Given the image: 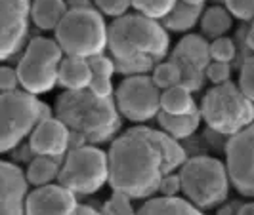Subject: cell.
<instances>
[{
    "label": "cell",
    "instance_id": "obj_1",
    "mask_svg": "<svg viewBox=\"0 0 254 215\" xmlns=\"http://www.w3.org/2000/svg\"><path fill=\"white\" fill-rule=\"evenodd\" d=\"M184 162V147L166 131L145 126L130 128L107 151V183L130 198H149L159 190L163 175L178 170Z\"/></svg>",
    "mask_w": 254,
    "mask_h": 215
},
{
    "label": "cell",
    "instance_id": "obj_2",
    "mask_svg": "<svg viewBox=\"0 0 254 215\" xmlns=\"http://www.w3.org/2000/svg\"><path fill=\"white\" fill-rule=\"evenodd\" d=\"M56 116L64 122L71 137L80 143H105L121 128V113L113 95L102 97L88 88L65 89L56 101Z\"/></svg>",
    "mask_w": 254,
    "mask_h": 215
},
{
    "label": "cell",
    "instance_id": "obj_3",
    "mask_svg": "<svg viewBox=\"0 0 254 215\" xmlns=\"http://www.w3.org/2000/svg\"><path fill=\"white\" fill-rule=\"evenodd\" d=\"M170 37L157 19L143 13L119 15L107 27V48L115 63H153L168 51Z\"/></svg>",
    "mask_w": 254,
    "mask_h": 215
},
{
    "label": "cell",
    "instance_id": "obj_4",
    "mask_svg": "<svg viewBox=\"0 0 254 215\" xmlns=\"http://www.w3.org/2000/svg\"><path fill=\"white\" fill-rule=\"evenodd\" d=\"M180 185L182 192L195 208L210 210L228 198L229 177L226 164L212 156H193L186 158L180 166Z\"/></svg>",
    "mask_w": 254,
    "mask_h": 215
},
{
    "label": "cell",
    "instance_id": "obj_5",
    "mask_svg": "<svg viewBox=\"0 0 254 215\" xmlns=\"http://www.w3.org/2000/svg\"><path fill=\"white\" fill-rule=\"evenodd\" d=\"M201 118L222 135H233L254 122V101L241 91L239 84H214L201 101Z\"/></svg>",
    "mask_w": 254,
    "mask_h": 215
},
{
    "label": "cell",
    "instance_id": "obj_6",
    "mask_svg": "<svg viewBox=\"0 0 254 215\" xmlns=\"http://www.w3.org/2000/svg\"><path fill=\"white\" fill-rule=\"evenodd\" d=\"M56 42L67 55L90 57L107 48V25L98 10L76 8L67 10L56 27Z\"/></svg>",
    "mask_w": 254,
    "mask_h": 215
},
{
    "label": "cell",
    "instance_id": "obj_7",
    "mask_svg": "<svg viewBox=\"0 0 254 215\" xmlns=\"http://www.w3.org/2000/svg\"><path fill=\"white\" fill-rule=\"evenodd\" d=\"M52 116L48 105L29 91L0 93V152L15 149L40 120Z\"/></svg>",
    "mask_w": 254,
    "mask_h": 215
},
{
    "label": "cell",
    "instance_id": "obj_8",
    "mask_svg": "<svg viewBox=\"0 0 254 215\" xmlns=\"http://www.w3.org/2000/svg\"><path fill=\"white\" fill-rule=\"evenodd\" d=\"M107 152L86 143L69 152L58 172V183L75 194H94L107 183Z\"/></svg>",
    "mask_w": 254,
    "mask_h": 215
},
{
    "label": "cell",
    "instance_id": "obj_9",
    "mask_svg": "<svg viewBox=\"0 0 254 215\" xmlns=\"http://www.w3.org/2000/svg\"><path fill=\"white\" fill-rule=\"evenodd\" d=\"M62 57L64 50L56 40L44 37L33 38L15 69L19 86L33 95L50 91L58 84V67Z\"/></svg>",
    "mask_w": 254,
    "mask_h": 215
},
{
    "label": "cell",
    "instance_id": "obj_10",
    "mask_svg": "<svg viewBox=\"0 0 254 215\" xmlns=\"http://www.w3.org/2000/svg\"><path fill=\"white\" fill-rule=\"evenodd\" d=\"M119 113L132 122H145L161 111V89L155 86L151 76L130 75L115 91Z\"/></svg>",
    "mask_w": 254,
    "mask_h": 215
},
{
    "label": "cell",
    "instance_id": "obj_11",
    "mask_svg": "<svg viewBox=\"0 0 254 215\" xmlns=\"http://www.w3.org/2000/svg\"><path fill=\"white\" fill-rule=\"evenodd\" d=\"M229 183L239 194L254 198V122L229 137L226 145Z\"/></svg>",
    "mask_w": 254,
    "mask_h": 215
},
{
    "label": "cell",
    "instance_id": "obj_12",
    "mask_svg": "<svg viewBox=\"0 0 254 215\" xmlns=\"http://www.w3.org/2000/svg\"><path fill=\"white\" fill-rule=\"evenodd\" d=\"M31 0H0V61L21 48L29 33Z\"/></svg>",
    "mask_w": 254,
    "mask_h": 215
},
{
    "label": "cell",
    "instance_id": "obj_13",
    "mask_svg": "<svg viewBox=\"0 0 254 215\" xmlns=\"http://www.w3.org/2000/svg\"><path fill=\"white\" fill-rule=\"evenodd\" d=\"M29 135H31L29 137L31 151L35 154H44L54 158L64 156L71 143V133L58 116H48L40 120Z\"/></svg>",
    "mask_w": 254,
    "mask_h": 215
},
{
    "label": "cell",
    "instance_id": "obj_14",
    "mask_svg": "<svg viewBox=\"0 0 254 215\" xmlns=\"http://www.w3.org/2000/svg\"><path fill=\"white\" fill-rule=\"evenodd\" d=\"M76 206L75 192L64 185H40L25 196L27 214H73Z\"/></svg>",
    "mask_w": 254,
    "mask_h": 215
},
{
    "label": "cell",
    "instance_id": "obj_15",
    "mask_svg": "<svg viewBox=\"0 0 254 215\" xmlns=\"http://www.w3.org/2000/svg\"><path fill=\"white\" fill-rule=\"evenodd\" d=\"M27 179L17 166L0 160V214L25 212Z\"/></svg>",
    "mask_w": 254,
    "mask_h": 215
},
{
    "label": "cell",
    "instance_id": "obj_16",
    "mask_svg": "<svg viewBox=\"0 0 254 215\" xmlns=\"http://www.w3.org/2000/svg\"><path fill=\"white\" fill-rule=\"evenodd\" d=\"M90 78L92 71L86 57H78V55L62 57L58 67V84H62L65 89H82L88 88Z\"/></svg>",
    "mask_w": 254,
    "mask_h": 215
},
{
    "label": "cell",
    "instance_id": "obj_17",
    "mask_svg": "<svg viewBox=\"0 0 254 215\" xmlns=\"http://www.w3.org/2000/svg\"><path fill=\"white\" fill-rule=\"evenodd\" d=\"M172 59L178 63H186L197 69H203L210 61L208 53V42L201 35H186L178 42L176 50L172 53Z\"/></svg>",
    "mask_w": 254,
    "mask_h": 215
},
{
    "label": "cell",
    "instance_id": "obj_18",
    "mask_svg": "<svg viewBox=\"0 0 254 215\" xmlns=\"http://www.w3.org/2000/svg\"><path fill=\"white\" fill-rule=\"evenodd\" d=\"M67 2L65 0H33L31 4V21L42 29V31H52L60 25V21L64 19L67 13Z\"/></svg>",
    "mask_w": 254,
    "mask_h": 215
},
{
    "label": "cell",
    "instance_id": "obj_19",
    "mask_svg": "<svg viewBox=\"0 0 254 215\" xmlns=\"http://www.w3.org/2000/svg\"><path fill=\"white\" fill-rule=\"evenodd\" d=\"M157 120L163 131H166L174 139H186L197 131L201 124V113L199 109L188 114H166L163 111L157 113Z\"/></svg>",
    "mask_w": 254,
    "mask_h": 215
},
{
    "label": "cell",
    "instance_id": "obj_20",
    "mask_svg": "<svg viewBox=\"0 0 254 215\" xmlns=\"http://www.w3.org/2000/svg\"><path fill=\"white\" fill-rule=\"evenodd\" d=\"M201 13H203V6H193V4L178 0L170 8V12L163 17V27L166 31H176V33L190 31L201 19Z\"/></svg>",
    "mask_w": 254,
    "mask_h": 215
},
{
    "label": "cell",
    "instance_id": "obj_21",
    "mask_svg": "<svg viewBox=\"0 0 254 215\" xmlns=\"http://www.w3.org/2000/svg\"><path fill=\"white\" fill-rule=\"evenodd\" d=\"M140 214H201L188 198H178V194H163L159 198H149L138 210Z\"/></svg>",
    "mask_w": 254,
    "mask_h": 215
},
{
    "label": "cell",
    "instance_id": "obj_22",
    "mask_svg": "<svg viewBox=\"0 0 254 215\" xmlns=\"http://www.w3.org/2000/svg\"><path fill=\"white\" fill-rule=\"evenodd\" d=\"M161 111L166 114H188L197 111V105L190 89L176 84L161 91Z\"/></svg>",
    "mask_w": 254,
    "mask_h": 215
},
{
    "label": "cell",
    "instance_id": "obj_23",
    "mask_svg": "<svg viewBox=\"0 0 254 215\" xmlns=\"http://www.w3.org/2000/svg\"><path fill=\"white\" fill-rule=\"evenodd\" d=\"M58 172H60V164H58V158L54 156H44V154H37V158H33L29 162L27 168V183L29 185H46L52 183L54 179L58 177Z\"/></svg>",
    "mask_w": 254,
    "mask_h": 215
},
{
    "label": "cell",
    "instance_id": "obj_24",
    "mask_svg": "<svg viewBox=\"0 0 254 215\" xmlns=\"http://www.w3.org/2000/svg\"><path fill=\"white\" fill-rule=\"evenodd\" d=\"M233 25L231 13L224 6H210L208 10L201 13V29L203 35L208 38L224 37Z\"/></svg>",
    "mask_w": 254,
    "mask_h": 215
},
{
    "label": "cell",
    "instance_id": "obj_25",
    "mask_svg": "<svg viewBox=\"0 0 254 215\" xmlns=\"http://www.w3.org/2000/svg\"><path fill=\"white\" fill-rule=\"evenodd\" d=\"M180 78H182V73H180V67L174 59L153 67L151 80L155 82V86L159 89H166L176 86V84H180Z\"/></svg>",
    "mask_w": 254,
    "mask_h": 215
},
{
    "label": "cell",
    "instance_id": "obj_26",
    "mask_svg": "<svg viewBox=\"0 0 254 215\" xmlns=\"http://www.w3.org/2000/svg\"><path fill=\"white\" fill-rule=\"evenodd\" d=\"M176 2L178 0H132V6L140 13L147 15V17L163 19Z\"/></svg>",
    "mask_w": 254,
    "mask_h": 215
},
{
    "label": "cell",
    "instance_id": "obj_27",
    "mask_svg": "<svg viewBox=\"0 0 254 215\" xmlns=\"http://www.w3.org/2000/svg\"><path fill=\"white\" fill-rule=\"evenodd\" d=\"M208 53H210V59H214V61H226V63H229L235 57V44L226 35L212 38V42L208 44Z\"/></svg>",
    "mask_w": 254,
    "mask_h": 215
},
{
    "label": "cell",
    "instance_id": "obj_28",
    "mask_svg": "<svg viewBox=\"0 0 254 215\" xmlns=\"http://www.w3.org/2000/svg\"><path fill=\"white\" fill-rule=\"evenodd\" d=\"M178 67H180V73H182L180 84L184 88H188L190 91H197V89L203 88V82H204L203 69H197V67H191V65H186V63H178Z\"/></svg>",
    "mask_w": 254,
    "mask_h": 215
},
{
    "label": "cell",
    "instance_id": "obj_29",
    "mask_svg": "<svg viewBox=\"0 0 254 215\" xmlns=\"http://www.w3.org/2000/svg\"><path fill=\"white\" fill-rule=\"evenodd\" d=\"M132 212L134 208H132L130 196L119 190H113V196L103 206V214H132Z\"/></svg>",
    "mask_w": 254,
    "mask_h": 215
},
{
    "label": "cell",
    "instance_id": "obj_30",
    "mask_svg": "<svg viewBox=\"0 0 254 215\" xmlns=\"http://www.w3.org/2000/svg\"><path fill=\"white\" fill-rule=\"evenodd\" d=\"M226 10L241 21L254 19V0H226Z\"/></svg>",
    "mask_w": 254,
    "mask_h": 215
},
{
    "label": "cell",
    "instance_id": "obj_31",
    "mask_svg": "<svg viewBox=\"0 0 254 215\" xmlns=\"http://www.w3.org/2000/svg\"><path fill=\"white\" fill-rule=\"evenodd\" d=\"M229 76H231V67L226 61L210 59L208 65L204 67V78H208L212 84H222V82L229 80Z\"/></svg>",
    "mask_w": 254,
    "mask_h": 215
},
{
    "label": "cell",
    "instance_id": "obj_32",
    "mask_svg": "<svg viewBox=\"0 0 254 215\" xmlns=\"http://www.w3.org/2000/svg\"><path fill=\"white\" fill-rule=\"evenodd\" d=\"M239 88L251 101H254V57H249L243 63L241 75H239Z\"/></svg>",
    "mask_w": 254,
    "mask_h": 215
},
{
    "label": "cell",
    "instance_id": "obj_33",
    "mask_svg": "<svg viewBox=\"0 0 254 215\" xmlns=\"http://www.w3.org/2000/svg\"><path fill=\"white\" fill-rule=\"evenodd\" d=\"M98 12L111 15V17H119L128 12V8L132 6V0H94Z\"/></svg>",
    "mask_w": 254,
    "mask_h": 215
},
{
    "label": "cell",
    "instance_id": "obj_34",
    "mask_svg": "<svg viewBox=\"0 0 254 215\" xmlns=\"http://www.w3.org/2000/svg\"><path fill=\"white\" fill-rule=\"evenodd\" d=\"M86 61L90 65V71L92 75H103V76H113L115 73V59L107 57L102 53H96V55H90L86 57Z\"/></svg>",
    "mask_w": 254,
    "mask_h": 215
},
{
    "label": "cell",
    "instance_id": "obj_35",
    "mask_svg": "<svg viewBox=\"0 0 254 215\" xmlns=\"http://www.w3.org/2000/svg\"><path fill=\"white\" fill-rule=\"evenodd\" d=\"M88 89L90 91H94L96 95H102V97H109V95H113V82H111V76L92 75Z\"/></svg>",
    "mask_w": 254,
    "mask_h": 215
},
{
    "label": "cell",
    "instance_id": "obj_36",
    "mask_svg": "<svg viewBox=\"0 0 254 215\" xmlns=\"http://www.w3.org/2000/svg\"><path fill=\"white\" fill-rule=\"evenodd\" d=\"M19 86V80H17V71L12 67H6V65H0V91H13Z\"/></svg>",
    "mask_w": 254,
    "mask_h": 215
},
{
    "label": "cell",
    "instance_id": "obj_37",
    "mask_svg": "<svg viewBox=\"0 0 254 215\" xmlns=\"http://www.w3.org/2000/svg\"><path fill=\"white\" fill-rule=\"evenodd\" d=\"M180 190H182L180 175H176L174 172L163 175L161 183H159V192H161V194H178Z\"/></svg>",
    "mask_w": 254,
    "mask_h": 215
},
{
    "label": "cell",
    "instance_id": "obj_38",
    "mask_svg": "<svg viewBox=\"0 0 254 215\" xmlns=\"http://www.w3.org/2000/svg\"><path fill=\"white\" fill-rule=\"evenodd\" d=\"M65 2H67V8H69V10H76V8H90V6H92L88 0H65Z\"/></svg>",
    "mask_w": 254,
    "mask_h": 215
},
{
    "label": "cell",
    "instance_id": "obj_39",
    "mask_svg": "<svg viewBox=\"0 0 254 215\" xmlns=\"http://www.w3.org/2000/svg\"><path fill=\"white\" fill-rule=\"evenodd\" d=\"M73 214H96V210L90 208V206H80V204H76L75 210H73Z\"/></svg>",
    "mask_w": 254,
    "mask_h": 215
},
{
    "label": "cell",
    "instance_id": "obj_40",
    "mask_svg": "<svg viewBox=\"0 0 254 215\" xmlns=\"http://www.w3.org/2000/svg\"><path fill=\"white\" fill-rule=\"evenodd\" d=\"M237 214H254V202H249V204H245V206H241Z\"/></svg>",
    "mask_w": 254,
    "mask_h": 215
},
{
    "label": "cell",
    "instance_id": "obj_41",
    "mask_svg": "<svg viewBox=\"0 0 254 215\" xmlns=\"http://www.w3.org/2000/svg\"><path fill=\"white\" fill-rule=\"evenodd\" d=\"M249 46L254 50V19H253V27H251V31H249Z\"/></svg>",
    "mask_w": 254,
    "mask_h": 215
},
{
    "label": "cell",
    "instance_id": "obj_42",
    "mask_svg": "<svg viewBox=\"0 0 254 215\" xmlns=\"http://www.w3.org/2000/svg\"><path fill=\"white\" fill-rule=\"evenodd\" d=\"M182 2H188V4H193V6H203L206 0H182Z\"/></svg>",
    "mask_w": 254,
    "mask_h": 215
}]
</instances>
